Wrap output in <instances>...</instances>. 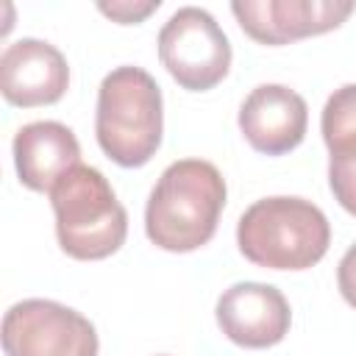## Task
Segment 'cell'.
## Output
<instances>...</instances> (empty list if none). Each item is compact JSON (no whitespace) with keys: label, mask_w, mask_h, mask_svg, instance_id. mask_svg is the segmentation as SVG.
I'll return each mask as SVG.
<instances>
[{"label":"cell","mask_w":356,"mask_h":356,"mask_svg":"<svg viewBox=\"0 0 356 356\" xmlns=\"http://www.w3.org/2000/svg\"><path fill=\"white\" fill-rule=\"evenodd\" d=\"M159 58L181 89L206 92L228 75L231 42L206 8L184 6L159 31Z\"/></svg>","instance_id":"cell-5"},{"label":"cell","mask_w":356,"mask_h":356,"mask_svg":"<svg viewBox=\"0 0 356 356\" xmlns=\"http://www.w3.org/2000/svg\"><path fill=\"white\" fill-rule=\"evenodd\" d=\"M353 0H236L231 11L239 28L259 44H289L306 36L339 28L350 14Z\"/></svg>","instance_id":"cell-7"},{"label":"cell","mask_w":356,"mask_h":356,"mask_svg":"<svg viewBox=\"0 0 356 356\" xmlns=\"http://www.w3.org/2000/svg\"><path fill=\"white\" fill-rule=\"evenodd\" d=\"M337 286L342 292V298L356 309V242L345 250V256L339 259L337 267Z\"/></svg>","instance_id":"cell-15"},{"label":"cell","mask_w":356,"mask_h":356,"mask_svg":"<svg viewBox=\"0 0 356 356\" xmlns=\"http://www.w3.org/2000/svg\"><path fill=\"white\" fill-rule=\"evenodd\" d=\"M328 242L325 214L303 197H261L236 222L239 253L267 270H309L325 256Z\"/></svg>","instance_id":"cell-3"},{"label":"cell","mask_w":356,"mask_h":356,"mask_svg":"<svg viewBox=\"0 0 356 356\" xmlns=\"http://www.w3.org/2000/svg\"><path fill=\"white\" fill-rule=\"evenodd\" d=\"M225 209V178L211 161H172L156 181L145 206L147 239L170 253L203 248Z\"/></svg>","instance_id":"cell-1"},{"label":"cell","mask_w":356,"mask_h":356,"mask_svg":"<svg viewBox=\"0 0 356 356\" xmlns=\"http://www.w3.org/2000/svg\"><path fill=\"white\" fill-rule=\"evenodd\" d=\"M164 131V103L156 78L134 64L111 70L97 89L95 136L100 150L120 167L147 164Z\"/></svg>","instance_id":"cell-2"},{"label":"cell","mask_w":356,"mask_h":356,"mask_svg":"<svg viewBox=\"0 0 356 356\" xmlns=\"http://www.w3.org/2000/svg\"><path fill=\"white\" fill-rule=\"evenodd\" d=\"M220 331L242 348H273L289 334L292 312L281 289L259 281H239L217 300Z\"/></svg>","instance_id":"cell-8"},{"label":"cell","mask_w":356,"mask_h":356,"mask_svg":"<svg viewBox=\"0 0 356 356\" xmlns=\"http://www.w3.org/2000/svg\"><path fill=\"white\" fill-rule=\"evenodd\" d=\"M309 125L306 100L284 83H261L239 106V131L248 145L264 156L295 150Z\"/></svg>","instance_id":"cell-10"},{"label":"cell","mask_w":356,"mask_h":356,"mask_svg":"<svg viewBox=\"0 0 356 356\" xmlns=\"http://www.w3.org/2000/svg\"><path fill=\"white\" fill-rule=\"evenodd\" d=\"M56 214V236L67 256L97 261L117 253L128 236V214L117 200L106 175L89 164H78L50 189Z\"/></svg>","instance_id":"cell-4"},{"label":"cell","mask_w":356,"mask_h":356,"mask_svg":"<svg viewBox=\"0 0 356 356\" xmlns=\"http://www.w3.org/2000/svg\"><path fill=\"white\" fill-rule=\"evenodd\" d=\"M159 6H161L159 0H145V3H139V0H134V3L131 0H114V3H100L97 8L106 17H111L114 22H120V25H136L147 14H153Z\"/></svg>","instance_id":"cell-14"},{"label":"cell","mask_w":356,"mask_h":356,"mask_svg":"<svg viewBox=\"0 0 356 356\" xmlns=\"http://www.w3.org/2000/svg\"><path fill=\"white\" fill-rule=\"evenodd\" d=\"M97 331L75 309L28 298L3 317L6 356H97Z\"/></svg>","instance_id":"cell-6"},{"label":"cell","mask_w":356,"mask_h":356,"mask_svg":"<svg viewBox=\"0 0 356 356\" xmlns=\"http://www.w3.org/2000/svg\"><path fill=\"white\" fill-rule=\"evenodd\" d=\"M14 167L19 181L33 192H50L64 172L81 164L75 134L56 120L28 122L14 134Z\"/></svg>","instance_id":"cell-11"},{"label":"cell","mask_w":356,"mask_h":356,"mask_svg":"<svg viewBox=\"0 0 356 356\" xmlns=\"http://www.w3.org/2000/svg\"><path fill=\"white\" fill-rule=\"evenodd\" d=\"M70 67L64 53L44 39H17L0 56V92L11 106L33 108L64 97Z\"/></svg>","instance_id":"cell-9"},{"label":"cell","mask_w":356,"mask_h":356,"mask_svg":"<svg viewBox=\"0 0 356 356\" xmlns=\"http://www.w3.org/2000/svg\"><path fill=\"white\" fill-rule=\"evenodd\" d=\"M328 186L337 203L356 217V159H331L328 161Z\"/></svg>","instance_id":"cell-13"},{"label":"cell","mask_w":356,"mask_h":356,"mask_svg":"<svg viewBox=\"0 0 356 356\" xmlns=\"http://www.w3.org/2000/svg\"><path fill=\"white\" fill-rule=\"evenodd\" d=\"M320 131L331 159H356V83L331 92L323 106Z\"/></svg>","instance_id":"cell-12"}]
</instances>
